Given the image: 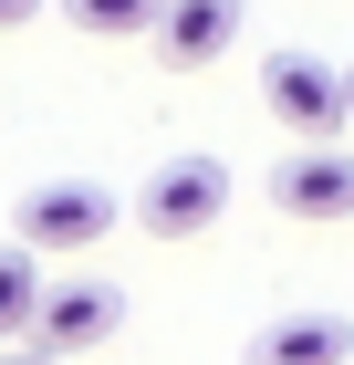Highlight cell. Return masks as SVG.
Segmentation results:
<instances>
[{
  "label": "cell",
  "mask_w": 354,
  "mask_h": 365,
  "mask_svg": "<svg viewBox=\"0 0 354 365\" xmlns=\"http://www.w3.org/2000/svg\"><path fill=\"white\" fill-rule=\"evenodd\" d=\"M146 42H157L177 73H198V63H219L229 42H240V0H157Z\"/></svg>",
  "instance_id": "8992f818"
},
{
  "label": "cell",
  "mask_w": 354,
  "mask_h": 365,
  "mask_svg": "<svg viewBox=\"0 0 354 365\" xmlns=\"http://www.w3.org/2000/svg\"><path fill=\"white\" fill-rule=\"evenodd\" d=\"M115 324H125V292H115L105 272H73V282H42L21 344H31V355H83V344H105Z\"/></svg>",
  "instance_id": "7a4b0ae2"
},
{
  "label": "cell",
  "mask_w": 354,
  "mask_h": 365,
  "mask_svg": "<svg viewBox=\"0 0 354 365\" xmlns=\"http://www.w3.org/2000/svg\"><path fill=\"white\" fill-rule=\"evenodd\" d=\"M115 220H125V198H115L105 178H42V188L21 198V251L31 261L94 251V240H115Z\"/></svg>",
  "instance_id": "6da1fadb"
},
{
  "label": "cell",
  "mask_w": 354,
  "mask_h": 365,
  "mask_svg": "<svg viewBox=\"0 0 354 365\" xmlns=\"http://www.w3.org/2000/svg\"><path fill=\"white\" fill-rule=\"evenodd\" d=\"M344 355H354V324H333V313H281L250 334V365H344Z\"/></svg>",
  "instance_id": "52a82bcc"
},
{
  "label": "cell",
  "mask_w": 354,
  "mask_h": 365,
  "mask_svg": "<svg viewBox=\"0 0 354 365\" xmlns=\"http://www.w3.org/2000/svg\"><path fill=\"white\" fill-rule=\"evenodd\" d=\"M271 209L281 220H354V157L333 136H292V157L271 168Z\"/></svg>",
  "instance_id": "277c9868"
},
{
  "label": "cell",
  "mask_w": 354,
  "mask_h": 365,
  "mask_svg": "<svg viewBox=\"0 0 354 365\" xmlns=\"http://www.w3.org/2000/svg\"><path fill=\"white\" fill-rule=\"evenodd\" d=\"M31 11H42V0H0V31H21V21H31Z\"/></svg>",
  "instance_id": "30bf717a"
},
{
  "label": "cell",
  "mask_w": 354,
  "mask_h": 365,
  "mask_svg": "<svg viewBox=\"0 0 354 365\" xmlns=\"http://www.w3.org/2000/svg\"><path fill=\"white\" fill-rule=\"evenodd\" d=\"M31 303H42V261H31L21 240H11V251H0V344H21Z\"/></svg>",
  "instance_id": "ba28073f"
},
{
  "label": "cell",
  "mask_w": 354,
  "mask_h": 365,
  "mask_svg": "<svg viewBox=\"0 0 354 365\" xmlns=\"http://www.w3.org/2000/svg\"><path fill=\"white\" fill-rule=\"evenodd\" d=\"M344 125H354V73H344Z\"/></svg>",
  "instance_id": "7c38bea8"
},
{
  "label": "cell",
  "mask_w": 354,
  "mask_h": 365,
  "mask_svg": "<svg viewBox=\"0 0 354 365\" xmlns=\"http://www.w3.org/2000/svg\"><path fill=\"white\" fill-rule=\"evenodd\" d=\"M219 209H229V168H219V157H167L136 188V220L157 230V240H198V230H219Z\"/></svg>",
  "instance_id": "3957f363"
},
{
  "label": "cell",
  "mask_w": 354,
  "mask_h": 365,
  "mask_svg": "<svg viewBox=\"0 0 354 365\" xmlns=\"http://www.w3.org/2000/svg\"><path fill=\"white\" fill-rule=\"evenodd\" d=\"M0 365H63V355H31V344H21V355H0Z\"/></svg>",
  "instance_id": "8fae6325"
},
{
  "label": "cell",
  "mask_w": 354,
  "mask_h": 365,
  "mask_svg": "<svg viewBox=\"0 0 354 365\" xmlns=\"http://www.w3.org/2000/svg\"><path fill=\"white\" fill-rule=\"evenodd\" d=\"M261 105L292 125V136H344V73L313 53H271L261 63Z\"/></svg>",
  "instance_id": "5b68a950"
},
{
  "label": "cell",
  "mask_w": 354,
  "mask_h": 365,
  "mask_svg": "<svg viewBox=\"0 0 354 365\" xmlns=\"http://www.w3.org/2000/svg\"><path fill=\"white\" fill-rule=\"evenodd\" d=\"M63 21L94 31V42H136V31L157 21V0H63Z\"/></svg>",
  "instance_id": "9c48e42d"
}]
</instances>
